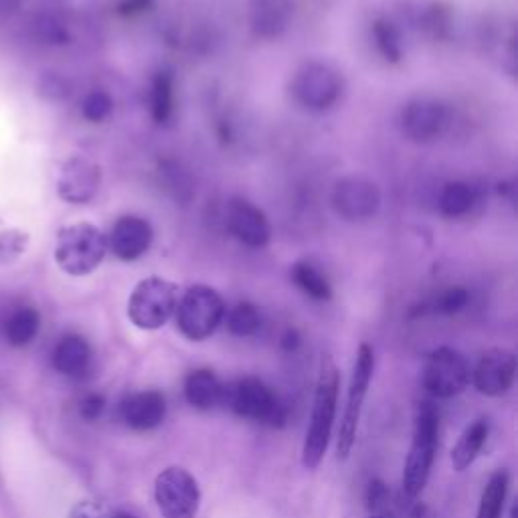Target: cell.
Returning a JSON list of instances; mask_svg holds the SVG:
<instances>
[{"label": "cell", "mask_w": 518, "mask_h": 518, "mask_svg": "<svg viewBox=\"0 0 518 518\" xmlns=\"http://www.w3.org/2000/svg\"><path fill=\"white\" fill-rule=\"evenodd\" d=\"M154 500L162 518H197L201 490L189 470L170 466L154 480Z\"/></svg>", "instance_id": "obj_9"}, {"label": "cell", "mask_w": 518, "mask_h": 518, "mask_svg": "<svg viewBox=\"0 0 518 518\" xmlns=\"http://www.w3.org/2000/svg\"><path fill=\"white\" fill-rule=\"evenodd\" d=\"M292 98L308 112H328L344 92V79L338 69L324 61H306L300 65L290 83Z\"/></svg>", "instance_id": "obj_5"}, {"label": "cell", "mask_w": 518, "mask_h": 518, "mask_svg": "<svg viewBox=\"0 0 518 518\" xmlns=\"http://www.w3.org/2000/svg\"><path fill=\"white\" fill-rule=\"evenodd\" d=\"M150 114L158 126H166L175 114V77L170 71H160L152 79Z\"/></svg>", "instance_id": "obj_22"}, {"label": "cell", "mask_w": 518, "mask_h": 518, "mask_svg": "<svg viewBox=\"0 0 518 518\" xmlns=\"http://www.w3.org/2000/svg\"><path fill=\"white\" fill-rule=\"evenodd\" d=\"M106 251L108 237L94 223L79 221L57 231L55 264L67 276L83 278L94 274L102 266Z\"/></svg>", "instance_id": "obj_2"}, {"label": "cell", "mask_w": 518, "mask_h": 518, "mask_svg": "<svg viewBox=\"0 0 518 518\" xmlns=\"http://www.w3.org/2000/svg\"><path fill=\"white\" fill-rule=\"evenodd\" d=\"M29 233L23 229H3L0 231V266H9L27 251Z\"/></svg>", "instance_id": "obj_30"}, {"label": "cell", "mask_w": 518, "mask_h": 518, "mask_svg": "<svg viewBox=\"0 0 518 518\" xmlns=\"http://www.w3.org/2000/svg\"><path fill=\"white\" fill-rule=\"evenodd\" d=\"M175 314L181 334L193 342H201L213 336L221 326L225 302L217 290L197 284L179 298Z\"/></svg>", "instance_id": "obj_6"}, {"label": "cell", "mask_w": 518, "mask_h": 518, "mask_svg": "<svg viewBox=\"0 0 518 518\" xmlns=\"http://www.w3.org/2000/svg\"><path fill=\"white\" fill-rule=\"evenodd\" d=\"M92 365L90 342L79 334H65L53 351V367L65 377H83Z\"/></svg>", "instance_id": "obj_18"}, {"label": "cell", "mask_w": 518, "mask_h": 518, "mask_svg": "<svg viewBox=\"0 0 518 518\" xmlns=\"http://www.w3.org/2000/svg\"><path fill=\"white\" fill-rule=\"evenodd\" d=\"M470 377L472 371L466 357L452 347L436 349L423 367V387L438 399H452L464 393Z\"/></svg>", "instance_id": "obj_10"}, {"label": "cell", "mask_w": 518, "mask_h": 518, "mask_svg": "<svg viewBox=\"0 0 518 518\" xmlns=\"http://www.w3.org/2000/svg\"><path fill=\"white\" fill-rule=\"evenodd\" d=\"M102 187V166L88 158L75 154L67 158L57 177V195L69 205L92 203Z\"/></svg>", "instance_id": "obj_13"}, {"label": "cell", "mask_w": 518, "mask_h": 518, "mask_svg": "<svg viewBox=\"0 0 518 518\" xmlns=\"http://www.w3.org/2000/svg\"><path fill=\"white\" fill-rule=\"evenodd\" d=\"M516 377V357L506 349L486 351L476 369L472 371V383L478 393L486 397H500L510 391Z\"/></svg>", "instance_id": "obj_15"}, {"label": "cell", "mask_w": 518, "mask_h": 518, "mask_svg": "<svg viewBox=\"0 0 518 518\" xmlns=\"http://www.w3.org/2000/svg\"><path fill=\"white\" fill-rule=\"evenodd\" d=\"M450 118V108L442 100L419 96L405 104L399 116V126L407 140L415 144H431L446 134Z\"/></svg>", "instance_id": "obj_11"}, {"label": "cell", "mask_w": 518, "mask_h": 518, "mask_svg": "<svg viewBox=\"0 0 518 518\" xmlns=\"http://www.w3.org/2000/svg\"><path fill=\"white\" fill-rule=\"evenodd\" d=\"M114 114V98L104 90H94L81 102V116L92 122L102 124Z\"/></svg>", "instance_id": "obj_29"}, {"label": "cell", "mask_w": 518, "mask_h": 518, "mask_svg": "<svg viewBox=\"0 0 518 518\" xmlns=\"http://www.w3.org/2000/svg\"><path fill=\"white\" fill-rule=\"evenodd\" d=\"M474 205H476V191L472 185L464 181H454L442 189V195H440L442 215L450 219H460L468 215L474 209Z\"/></svg>", "instance_id": "obj_24"}, {"label": "cell", "mask_w": 518, "mask_h": 518, "mask_svg": "<svg viewBox=\"0 0 518 518\" xmlns=\"http://www.w3.org/2000/svg\"><path fill=\"white\" fill-rule=\"evenodd\" d=\"M332 207L338 217L351 223L373 219L381 209V189L363 175L342 177L332 189Z\"/></svg>", "instance_id": "obj_12"}, {"label": "cell", "mask_w": 518, "mask_h": 518, "mask_svg": "<svg viewBox=\"0 0 518 518\" xmlns=\"http://www.w3.org/2000/svg\"><path fill=\"white\" fill-rule=\"evenodd\" d=\"M373 33V43L379 51V55L387 63H399L403 59V37L397 25L385 17L377 19L371 27Z\"/></svg>", "instance_id": "obj_26"}, {"label": "cell", "mask_w": 518, "mask_h": 518, "mask_svg": "<svg viewBox=\"0 0 518 518\" xmlns=\"http://www.w3.org/2000/svg\"><path fill=\"white\" fill-rule=\"evenodd\" d=\"M369 518H397V516H395V512H393L389 506H385V508L371 510V516H369Z\"/></svg>", "instance_id": "obj_37"}, {"label": "cell", "mask_w": 518, "mask_h": 518, "mask_svg": "<svg viewBox=\"0 0 518 518\" xmlns=\"http://www.w3.org/2000/svg\"><path fill=\"white\" fill-rule=\"evenodd\" d=\"M110 518H136V516H132V514H128V512H116V514H112Z\"/></svg>", "instance_id": "obj_38"}, {"label": "cell", "mask_w": 518, "mask_h": 518, "mask_svg": "<svg viewBox=\"0 0 518 518\" xmlns=\"http://www.w3.org/2000/svg\"><path fill=\"white\" fill-rule=\"evenodd\" d=\"M227 328L231 334L241 338L253 336L262 328V314H259V310L253 304L241 302L227 314Z\"/></svg>", "instance_id": "obj_28"}, {"label": "cell", "mask_w": 518, "mask_h": 518, "mask_svg": "<svg viewBox=\"0 0 518 518\" xmlns=\"http://www.w3.org/2000/svg\"><path fill=\"white\" fill-rule=\"evenodd\" d=\"M223 401H227L233 413H237L239 417L272 427H282L286 423L284 405L262 379H239L233 387L225 389Z\"/></svg>", "instance_id": "obj_8"}, {"label": "cell", "mask_w": 518, "mask_h": 518, "mask_svg": "<svg viewBox=\"0 0 518 518\" xmlns=\"http://www.w3.org/2000/svg\"><path fill=\"white\" fill-rule=\"evenodd\" d=\"M227 227L239 243L251 249H262L272 241V225L266 213L245 199L227 203Z\"/></svg>", "instance_id": "obj_14"}, {"label": "cell", "mask_w": 518, "mask_h": 518, "mask_svg": "<svg viewBox=\"0 0 518 518\" xmlns=\"http://www.w3.org/2000/svg\"><path fill=\"white\" fill-rule=\"evenodd\" d=\"M292 282L312 300L318 302H326L332 298V286L326 280V276L314 266L310 264L308 259H302V262H296L292 266Z\"/></svg>", "instance_id": "obj_23"}, {"label": "cell", "mask_w": 518, "mask_h": 518, "mask_svg": "<svg viewBox=\"0 0 518 518\" xmlns=\"http://www.w3.org/2000/svg\"><path fill=\"white\" fill-rule=\"evenodd\" d=\"M375 373V353L367 342H363L357 353L349 395H347V407H344V415L338 429V442H336V456L340 462L347 460L355 448L357 442V429L363 413V403L367 399L371 379Z\"/></svg>", "instance_id": "obj_7"}, {"label": "cell", "mask_w": 518, "mask_h": 518, "mask_svg": "<svg viewBox=\"0 0 518 518\" xmlns=\"http://www.w3.org/2000/svg\"><path fill=\"white\" fill-rule=\"evenodd\" d=\"M508 484H510V478H508V472H504V470H498L490 476V480L482 492L476 518H502Z\"/></svg>", "instance_id": "obj_27"}, {"label": "cell", "mask_w": 518, "mask_h": 518, "mask_svg": "<svg viewBox=\"0 0 518 518\" xmlns=\"http://www.w3.org/2000/svg\"><path fill=\"white\" fill-rule=\"evenodd\" d=\"M470 302V294L466 288H450L448 292H444L438 300V310L442 314H458L460 310H464Z\"/></svg>", "instance_id": "obj_31"}, {"label": "cell", "mask_w": 518, "mask_h": 518, "mask_svg": "<svg viewBox=\"0 0 518 518\" xmlns=\"http://www.w3.org/2000/svg\"><path fill=\"white\" fill-rule=\"evenodd\" d=\"M488 434H490V427L486 419H476L464 429V434L458 438L456 446L452 448V466L456 472H464L476 462L478 454L482 452L488 440Z\"/></svg>", "instance_id": "obj_21"}, {"label": "cell", "mask_w": 518, "mask_h": 518, "mask_svg": "<svg viewBox=\"0 0 518 518\" xmlns=\"http://www.w3.org/2000/svg\"><path fill=\"white\" fill-rule=\"evenodd\" d=\"M223 395L225 387L209 369H197L185 381V397L189 405L199 411H209L215 405L223 403Z\"/></svg>", "instance_id": "obj_20"}, {"label": "cell", "mask_w": 518, "mask_h": 518, "mask_svg": "<svg viewBox=\"0 0 518 518\" xmlns=\"http://www.w3.org/2000/svg\"><path fill=\"white\" fill-rule=\"evenodd\" d=\"M120 417L128 427L136 431L154 429L166 417V399L158 391H140L128 395L120 403Z\"/></svg>", "instance_id": "obj_17"}, {"label": "cell", "mask_w": 518, "mask_h": 518, "mask_svg": "<svg viewBox=\"0 0 518 518\" xmlns=\"http://www.w3.org/2000/svg\"><path fill=\"white\" fill-rule=\"evenodd\" d=\"M367 502H369L371 510L387 506L389 492H387V488H385V484L381 480H371L369 490H367Z\"/></svg>", "instance_id": "obj_34"}, {"label": "cell", "mask_w": 518, "mask_h": 518, "mask_svg": "<svg viewBox=\"0 0 518 518\" xmlns=\"http://www.w3.org/2000/svg\"><path fill=\"white\" fill-rule=\"evenodd\" d=\"M438 436H440L438 409L431 403L423 401L417 405V411H415L413 440L403 466V494L409 500H415L427 486L431 466H434L436 452H438Z\"/></svg>", "instance_id": "obj_3"}, {"label": "cell", "mask_w": 518, "mask_h": 518, "mask_svg": "<svg viewBox=\"0 0 518 518\" xmlns=\"http://www.w3.org/2000/svg\"><path fill=\"white\" fill-rule=\"evenodd\" d=\"M41 326V316L35 308H19L13 312L5 324V336L13 344V347H27L29 342L35 340Z\"/></svg>", "instance_id": "obj_25"}, {"label": "cell", "mask_w": 518, "mask_h": 518, "mask_svg": "<svg viewBox=\"0 0 518 518\" xmlns=\"http://www.w3.org/2000/svg\"><path fill=\"white\" fill-rule=\"evenodd\" d=\"M104 409H106V399H104L102 395H98V393L88 395V397H85V399L81 401V405H79L81 417L88 419V421L98 419V417L104 413Z\"/></svg>", "instance_id": "obj_33"}, {"label": "cell", "mask_w": 518, "mask_h": 518, "mask_svg": "<svg viewBox=\"0 0 518 518\" xmlns=\"http://www.w3.org/2000/svg\"><path fill=\"white\" fill-rule=\"evenodd\" d=\"M282 347H284L286 351H296V349L300 347V336H298V332H296V330H288V332L284 334V338H282Z\"/></svg>", "instance_id": "obj_36"}, {"label": "cell", "mask_w": 518, "mask_h": 518, "mask_svg": "<svg viewBox=\"0 0 518 518\" xmlns=\"http://www.w3.org/2000/svg\"><path fill=\"white\" fill-rule=\"evenodd\" d=\"M179 286L160 276L136 284L128 300V318L140 330H158L177 312Z\"/></svg>", "instance_id": "obj_4"}, {"label": "cell", "mask_w": 518, "mask_h": 518, "mask_svg": "<svg viewBox=\"0 0 518 518\" xmlns=\"http://www.w3.org/2000/svg\"><path fill=\"white\" fill-rule=\"evenodd\" d=\"M150 5V0H126V3L120 5V13L122 15H136L140 11H144Z\"/></svg>", "instance_id": "obj_35"}, {"label": "cell", "mask_w": 518, "mask_h": 518, "mask_svg": "<svg viewBox=\"0 0 518 518\" xmlns=\"http://www.w3.org/2000/svg\"><path fill=\"white\" fill-rule=\"evenodd\" d=\"M152 241L154 229L150 221L138 215L120 217L108 235V247L122 262H136L150 251Z\"/></svg>", "instance_id": "obj_16"}, {"label": "cell", "mask_w": 518, "mask_h": 518, "mask_svg": "<svg viewBox=\"0 0 518 518\" xmlns=\"http://www.w3.org/2000/svg\"><path fill=\"white\" fill-rule=\"evenodd\" d=\"M338 387H340V375H338L336 363L330 355H322L320 371H318V379H316L314 401H312L310 425H308L306 440L302 446V464L308 470H316L326 456L330 436H332L334 417H336Z\"/></svg>", "instance_id": "obj_1"}, {"label": "cell", "mask_w": 518, "mask_h": 518, "mask_svg": "<svg viewBox=\"0 0 518 518\" xmlns=\"http://www.w3.org/2000/svg\"><path fill=\"white\" fill-rule=\"evenodd\" d=\"M69 518H110V512L96 500H81L71 508Z\"/></svg>", "instance_id": "obj_32"}, {"label": "cell", "mask_w": 518, "mask_h": 518, "mask_svg": "<svg viewBox=\"0 0 518 518\" xmlns=\"http://www.w3.org/2000/svg\"><path fill=\"white\" fill-rule=\"evenodd\" d=\"M290 0H253L251 27L257 37H280L290 21Z\"/></svg>", "instance_id": "obj_19"}]
</instances>
